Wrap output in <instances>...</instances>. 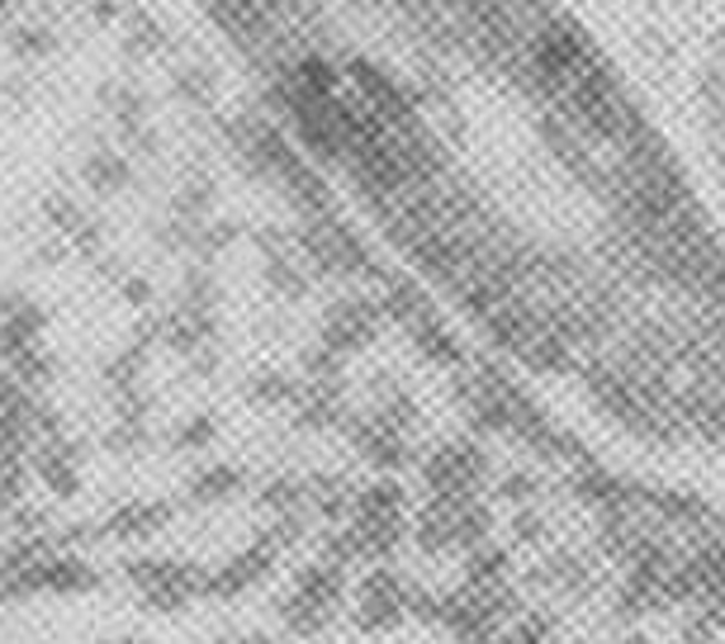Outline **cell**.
Returning a JSON list of instances; mask_svg holds the SVG:
<instances>
[{
    "mask_svg": "<svg viewBox=\"0 0 725 644\" xmlns=\"http://www.w3.org/2000/svg\"><path fill=\"white\" fill-rule=\"evenodd\" d=\"M29 644H156L148 635H129V631H67V635H43Z\"/></svg>",
    "mask_w": 725,
    "mask_h": 644,
    "instance_id": "obj_1",
    "label": "cell"
}]
</instances>
